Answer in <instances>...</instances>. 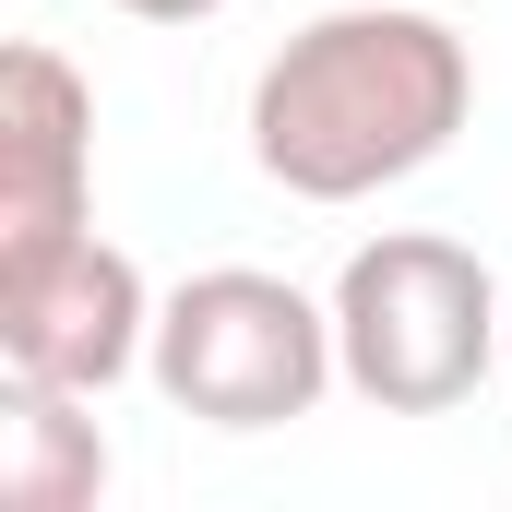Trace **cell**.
Returning a JSON list of instances; mask_svg holds the SVG:
<instances>
[{"label": "cell", "instance_id": "6da1fadb", "mask_svg": "<svg viewBox=\"0 0 512 512\" xmlns=\"http://www.w3.org/2000/svg\"><path fill=\"white\" fill-rule=\"evenodd\" d=\"M477 108V60L441 12L358 0L298 24L251 84V167L298 203H370L393 179H417L429 155H453V131Z\"/></svg>", "mask_w": 512, "mask_h": 512}, {"label": "cell", "instance_id": "277c9868", "mask_svg": "<svg viewBox=\"0 0 512 512\" xmlns=\"http://www.w3.org/2000/svg\"><path fill=\"white\" fill-rule=\"evenodd\" d=\"M155 358V298L143 262L96 227L48 239V251L0 262V370L12 382H60V393H108Z\"/></svg>", "mask_w": 512, "mask_h": 512}, {"label": "cell", "instance_id": "8992f818", "mask_svg": "<svg viewBox=\"0 0 512 512\" xmlns=\"http://www.w3.org/2000/svg\"><path fill=\"white\" fill-rule=\"evenodd\" d=\"M84 405L96 393H60V382H12L0 393V501L12 512H96L108 441H96Z\"/></svg>", "mask_w": 512, "mask_h": 512}, {"label": "cell", "instance_id": "3957f363", "mask_svg": "<svg viewBox=\"0 0 512 512\" xmlns=\"http://www.w3.org/2000/svg\"><path fill=\"white\" fill-rule=\"evenodd\" d=\"M155 393L203 429H298L322 393L346 382L334 358V310L298 298L286 274L262 262H215L191 286L155 298Z\"/></svg>", "mask_w": 512, "mask_h": 512}, {"label": "cell", "instance_id": "7a4b0ae2", "mask_svg": "<svg viewBox=\"0 0 512 512\" xmlns=\"http://www.w3.org/2000/svg\"><path fill=\"white\" fill-rule=\"evenodd\" d=\"M501 346H512V310L465 239L393 227L334 274V358H346V393L382 417H453L501 370Z\"/></svg>", "mask_w": 512, "mask_h": 512}, {"label": "cell", "instance_id": "52a82bcc", "mask_svg": "<svg viewBox=\"0 0 512 512\" xmlns=\"http://www.w3.org/2000/svg\"><path fill=\"white\" fill-rule=\"evenodd\" d=\"M131 24H215V12H227V0H120Z\"/></svg>", "mask_w": 512, "mask_h": 512}, {"label": "cell", "instance_id": "5b68a950", "mask_svg": "<svg viewBox=\"0 0 512 512\" xmlns=\"http://www.w3.org/2000/svg\"><path fill=\"white\" fill-rule=\"evenodd\" d=\"M96 215V96L60 48H0V262Z\"/></svg>", "mask_w": 512, "mask_h": 512}]
</instances>
